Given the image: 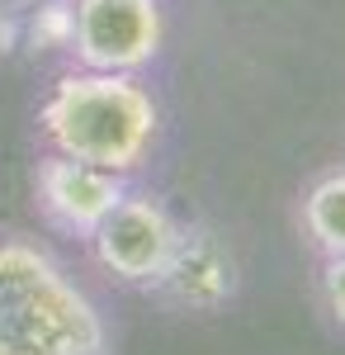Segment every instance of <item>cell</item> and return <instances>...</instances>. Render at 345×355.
<instances>
[{
  "mask_svg": "<svg viewBox=\"0 0 345 355\" xmlns=\"http://www.w3.org/2000/svg\"><path fill=\"white\" fill-rule=\"evenodd\" d=\"M90 242H95V256L109 275H118L128 284H152L175 246V223L157 199L123 194L90 232Z\"/></svg>",
  "mask_w": 345,
  "mask_h": 355,
  "instance_id": "4",
  "label": "cell"
},
{
  "mask_svg": "<svg viewBox=\"0 0 345 355\" xmlns=\"http://www.w3.org/2000/svg\"><path fill=\"white\" fill-rule=\"evenodd\" d=\"M161 43L157 0H76L71 48L90 71H133Z\"/></svg>",
  "mask_w": 345,
  "mask_h": 355,
  "instance_id": "3",
  "label": "cell"
},
{
  "mask_svg": "<svg viewBox=\"0 0 345 355\" xmlns=\"http://www.w3.org/2000/svg\"><path fill=\"white\" fill-rule=\"evenodd\" d=\"M303 227L326 256H345V171L317 180L303 199Z\"/></svg>",
  "mask_w": 345,
  "mask_h": 355,
  "instance_id": "7",
  "label": "cell"
},
{
  "mask_svg": "<svg viewBox=\"0 0 345 355\" xmlns=\"http://www.w3.org/2000/svg\"><path fill=\"white\" fill-rule=\"evenodd\" d=\"M33 48H71V5L67 0H43L28 19Z\"/></svg>",
  "mask_w": 345,
  "mask_h": 355,
  "instance_id": "8",
  "label": "cell"
},
{
  "mask_svg": "<svg viewBox=\"0 0 345 355\" xmlns=\"http://www.w3.org/2000/svg\"><path fill=\"white\" fill-rule=\"evenodd\" d=\"M43 133L62 157L123 175L157 133V105L128 71H80L57 81L43 105Z\"/></svg>",
  "mask_w": 345,
  "mask_h": 355,
  "instance_id": "2",
  "label": "cell"
},
{
  "mask_svg": "<svg viewBox=\"0 0 345 355\" xmlns=\"http://www.w3.org/2000/svg\"><path fill=\"white\" fill-rule=\"evenodd\" d=\"M152 284H161L170 299L189 303V308H213L232 294V256L209 232H189V237L175 232V246Z\"/></svg>",
  "mask_w": 345,
  "mask_h": 355,
  "instance_id": "6",
  "label": "cell"
},
{
  "mask_svg": "<svg viewBox=\"0 0 345 355\" xmlns=\"http://www.w3.org/2000/svg\"><path fill=\"white\" fill-rule=\"evenodd\" d=\"M95 303L48 251L0 242V355H105Z\"/></svg>",
  "mask_w": 345,
  "mask_h": 355,
  "instance_id": "1",
  "label": "cell"
},
{
  "mask_svg": "<svg viewBox=\"0 0 345 355\" xmlns=\"http://www.w3.org/2000/svg\"><path fill=\"white\" fill-rule=\"evenodd\" d=\"M321 294H326L331 318L345 327V256H331V261H326V270H321Z\"/></svg>",
  "mask_w": 345,
  "mask_h": 355,
  "instance_id": "9",
  "label": "cell"
},
{
  "mask_svg": "<svg viewBox=\"0 0 345 355\" xmlns=\"http://www.w3.org/2000/svg\"><path fill=\"white\" fill-rule=\"evenodd\" d=\"M38 199L62 227L90 237L100 227V218L123 199V180H118V171H105V166H90L57 152L38 166Z\"/></svg>",
  "mask_w": 345,
  "mask_h": 355,
  "instance_id": "5",
  "label": "cell"
}]
</instances>
